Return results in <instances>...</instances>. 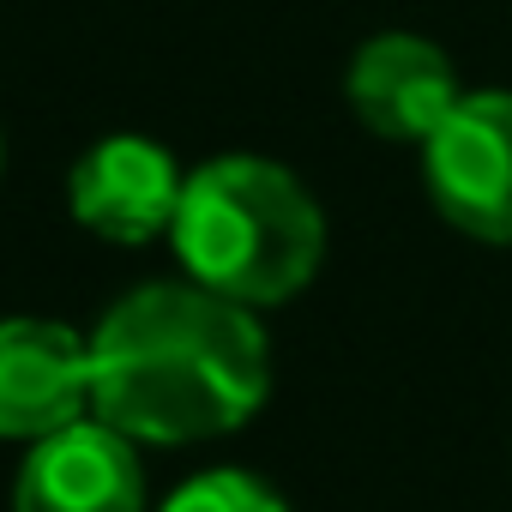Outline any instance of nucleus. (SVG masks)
I'll use <instances>...</instances> for the list:
<instances>
[{
  "label": "nucleus",
  "mask_w": 512,
  "mask_h": 512,
  "mask_svg": "<svg viewBox=\"0 0 512 512\" xmlns=\"http://www.w3.org/2000/svg\"><path fill=\"white\" fill-rule=\"evenodd\" d=\"M272 356L241 302L145 284L91 332V416L127 440L181 446L241 428L266 404Z\"/></svg>",
  "instance_id": "obj_1"
},
{
  "label": "nucleus",
  "mask_w": 512,
  "mask_h": 512,
  "mask_svg": "<svg viewBox=\"0 0 512 512\" xmlns=\"http://www.w3.org/2000/svg\"><path fill=\"white\" fill-rule=\"evenodd\" d=\"M169 235L187 278L241 308L290 302L326 253L320 205L290 169L266 157H217L193 169Z\"/></svg>",
  "instance_id": "obj_2"
},
{
  "label": "nucleus",
  "mask_w": 512,
  "mask_h": 512,
  "mask_svg": "<svg viewBox=\"0 0 512 512\" xmlns=\"http://www.w3.org/2000/svg\"><path fill=\"white\" fill-rule=\"evenodd\" d=\"M422 169L446 223L512 247V91L458 97V109L422 145Z\"/></svg>",
  "instance_id": "obj_3"
},
{
  "label": "nucleus",
  "mask_w": 512,
  "mask_h": 512,
  "mask_svg": "<svg viewBox=\"0 0 512 512\" xmlns=\"http://www.w3.org/2000/svg\"><path fill=\"white\" fill-rule=\"evenodd\" d=\"M91 410V344L61 320H0V440H49Z\"/></svg>",
  "instance_id": "obj_4"
},
{
  "label": "nucleus",
  "mask_w": 512,
  "mask_h": 512,
  "mask_svg": "<svg viewBox=\"0 0 512 512\" xmlns=\"http://www.w3.org/2000/svg\"><path fill=\"white\" fill-rule=\"evenodd\" d=\"M13 512H145V476L133 440L85 416L31 446Z\"/></svg>",
  "instance_id": "obj_5"
},
{
  "label": "nucleus",
  "mask_w": 512,
  "mask_h": 512,
  "mask_svg": "<svg viewBox=\"0 0 512 512\" xmlns=\"http://www.w3.org/2000/svg\"><path fill=\"white\" fill-rule=\"evenodd\" d=\"M187 175L175 169V157L139 133H115L103 145H91L67 181L73 217L103 235V241H151L175 223Z\"/></svg>",
  "instance_id": "obj_6"
},
{
  "label": "nucleus",
  "mask_w": 512,
  "mask_h": 512,
  "mask_svg": "<svg viewBox=\"0 0 512 512\" xmlns=\"http://www.w3.org/2000/svg\"><path fill=\"white\" fill-rule=\"evenodd\" d=\"M344 85H350V109L362 115V127L380 139H404V145H428L434 127L464 97L452 61L428 37H404V31L368 37Z\"/></svg>",
  "instance_id": "obj_7"
},
{
  "label": "nucleus",
  "mask_w": 512,
  "mask_h": 512,
  "mask_svg": "<svg viewBox=\"0 0 512 512\" xmlns=\"http://www.w3.org/2000/svg\"><path fill=\"white\" fill-rule=\"evenodd\" d=\"M163 512H284V500L247 470H205L169 494Z\"/></svg>",
  "instance_id": "obj_8"
}]
</instances>
